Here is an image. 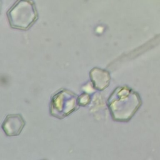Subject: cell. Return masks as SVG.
<instances>
[{"label": "cell", "instance_id": "4", "mask_svg": "<svg viewBox=\"0 0 160 160\" xmlns=\"http://www.w3.org/2000/svg\"><path fill=\"white\" fill-rule=\"evenodd\" d=\"M89 76L94 88L97 90L103 91L109 84L110 74L106 70L94 68L90 71Z\"/></svg>", "mask_w": 160, "mask_h": 160}, {"label": "cell", "instance_id": "5", "mask_svg": "<svg viewBox=\"0 0 160 160\" xmlns=\"http://www.w3.org/2000/svg\"><path fill=\"white\" fill-rule=\"evenodd\" d=\"M79 104L81 106H85L90 102V96L86 93L82 94L78 98Z\"/></svg>", "mask_w": 160, "mask_h": 160}, {"label": "cell", "instance_id": "3", "mask_svg": "<svg viewBox=\"0 0 160 160\" xmlns=\"http://www.w3.org/2000/svg\"><path fill=\"white\" fill-rule=\"evenodd\" d=\"M25 125V121L20 114L8 115L2 124V128L8 136L19 135Z\"/></svg>", "mask_w": 160, "mask_h": 160}, {"label": "cell", "instance_id": "1", "mask_svg": "<svg viewBox=\"0 0 160 160\" xmlns=\"http://www.w3.org/2000/svg\"><path fill=\"white\" fill-rule=\"evenodd\" d=\"M107 104L116 121H128L141 104L139 95L127 86L117 87L109 97Z\"/></svg>", "mask_w": 160, "mask_h": 160}, {"label": "cell", "instance_id": "2", "mask_svg": "<svg viewBox=\"0 0 160 160\" xmlns=\"http://www.w3.org/2000/svg\"><path fill=\"white\" fill-rule=\"evenodd\" d=\"M79 96L71 91L61 89L52 97L50 104L51 114L63 119L79 108Z\"/></svg>", "mask_w": 160, "mask_h": 160}]
</instances>
